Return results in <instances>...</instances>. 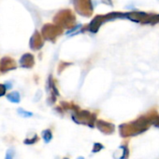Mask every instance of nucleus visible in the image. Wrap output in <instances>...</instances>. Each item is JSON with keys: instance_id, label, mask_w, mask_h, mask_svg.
<instances>
[{"instance_id": "3", "label": "nucleus", "mask_w": 159, "mask_h": 159, "mask_svg": "<svg viewBox=\"0 0 159 159\" xmlns=\"http://www.w3.org/2000/svg\"><path fill=\"white\" fill-rule=\"evenodd\" d=\"M34 65V57L30 53H25L20 59V66L22 68H31Z\"/></svg>"}, {"instance_id": "1", "label": "nucleus", "mask_w": 159, "mask_h": 159, "mask_svg": "<svg viewBox=\"0 0 159 159\" xmlns=\"http://www.w3.org/2000/svg\"><path fill=\"white\" fill-rule=\"evenodd\" d=\"M17 68L16 61L10 57H3L0 61V72L7 73Z\"/></svg>"}, {"instance_id": "2", "label": "nucleus", "mask_w": 159, "mask_h": 159, "mask_svg": "<svg viewBox=\"0 0 159 159\" xmlns=\"http://www.w3.org/2000/svg\"><path fill=\"white\" fill-rule=\"evenodd\" d=\"M43 45V42L41 40V36L38 34V32H35L30 39V48L33 50H37L39 49Z\"/></svg>"}, {"instance_id": "5", "label": "nucleus", "mask_w": 159, "mask_h": 159, "mask_svg": "<svg viewBox=\"0 0 159 159\" xmlns=\"http://www.w3.org/2000/svg\"><path fill=\"white\" fill-rule=\"evenodd\" d=\"M17 111H18V113H19L22 116H23V117H30V116H33V114H32L31 112H26V111H24V110L22 109V108H19Z\"/></svg>"}, {"instance_id": "8", "label": "nucleus", "mask_w": 159, "mask_h": 159, "mask_svg": "<svg viewBox=\"0 0 159 159\" xmlns=\"http://www.w3.org/2000/svg\"><path fill=\"white\" fill-rule=\"evenodd\" d=\"M13 155H14L13 151L12 150H8L7 152V154H6V158L5 159H13Z\"/></svg>"}, {"instance_id": "7", "label": "nucleus", "mask_w": 159, "mask_h": 159, "mask_svg": "<svg viewBox=\"0 0 159 159\" xmlns=\"http://www.w3.org/2000/svg\"><path fill=\"white\" fill-rule=\"evenodd\" d=\"M6 90H7V88H6V86H5V85H2V84H0V97H2V96H4V95H5V93H6Z\"/></svg>"}, {"instance_id": "4", "label": "nucleus", "mask_w": 159, "mask_h": 159, "mask_svg": "<svg viewBox=\"0 0 159 159\" xmlns=\"http://www.w3.org/2000/svg\"><path fill=\"white\" fill-rule=\"evenodd\" d=\"M7 99L9 102H11L18 103V102H20V94L17 91L11 92V93H9V94L7 95Z\"/></svg>"}, {"instance_id": "10", "label": "nucleus", "mask_w": 159, "mask_h": 159, "mask_svg": "<svg viewBox=\"0 0 159 159\" xmlns=\"http://www.w3.org/2000/svg\"><path fill=\"white\" fill-rule=\"evenodd\" d=\"M79 159H83V158H82V157H80V158H79Z\"/></svg>"}, {"instance_id": "6", "label": "nucleus", "mask_w": 159, "mask_h": 159, "mask_svg": "<svg viewBox=\"0 0 159 159\" xmlns=\"http://www.w3.org/2000/svg\"><path fill=\"white\" fill-rule=\"evenodd\" d=\"M43 139H44V141L46 142V143H49L50 141H51V139H52V133H51V131L50 130H45V131H43Z\"/></svg>"}, {"instance_id": "9", "label": "nucleus", "mask_w": 159, "mask_h": 159, "mask_svg": "<svg viewBox=\"0 0 159 159\" xmlns=\"http://www.w3.org/2000/svg\"><path fill=\"white\" fill-rule=\"evenodd\" d=\"M37 138H33V139H27V140H24V143L25 144H33L35 142H37Z\"/></svg>"}]
</instances>
